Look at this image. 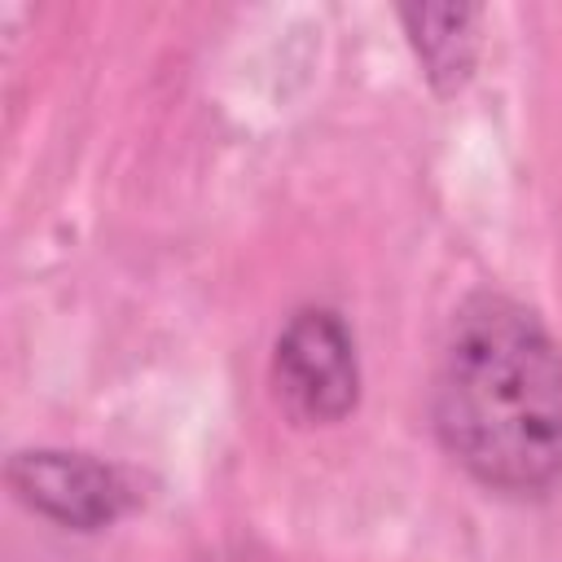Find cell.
Returning <instances> with one entry per match:
<instances>
[{"mask_svg":"<svg viewBox=\"0 0 562 562\" xmlns=\"http://www.w3.org/2000/svg\"><path fill=\"white\" fill-rule=\"evenodd\" d=\"M430 417L443 452L483 487L540 496L562 483V342L505 299L474 294L439 351Z\"/></svg>","mask_w":562,"mask_h":562,"instance_id":"obj_1","label":"cell"},{"mask_svg":"<svg viewBox=\"0 0 562 562\" xmlns=\"http://www.w3.org/2000/svg\"><path fill=\"white\" fill-rule=\"evenodd\" d=\"M272 391L290 422L329 426L360 400L356 338L329 307H303L285 321L272 347Z\"/></svg>","mask_w":562,"mask_h":562,"instance_id":"obj_2","label":"cell"},{"mask_svg":"<svg viewBox=\"0 0 562 562\" xmlns=\"http://www.w3.org/2000/svg\"><path fill=\"white\" fill-rule=\"evenodd\" d=\"M9 487L35 514L75 531L110 527L132 505L127 474L83 452H18L9 461Z\"/></svg>","mask_w":562,"mask_h":562,"instance_id":"obj_3","label":"cell"},{"mask_svg":"<svg viewBox=\"0 0 562 562\" xmlns=\"http://www.w3.org/2000/svg\"><path fill=\"white\" fill-rule=\"evenodd\" d=\"M404 26H408V40L430 75V83L439 92H452L465 83L470 66H474V22H479V9H465V4H422V9H400Z\"/></svg>","mask_w":562,"mask_h":562,"instance_id":"obj_4","label":"cell"}]
</instances>
